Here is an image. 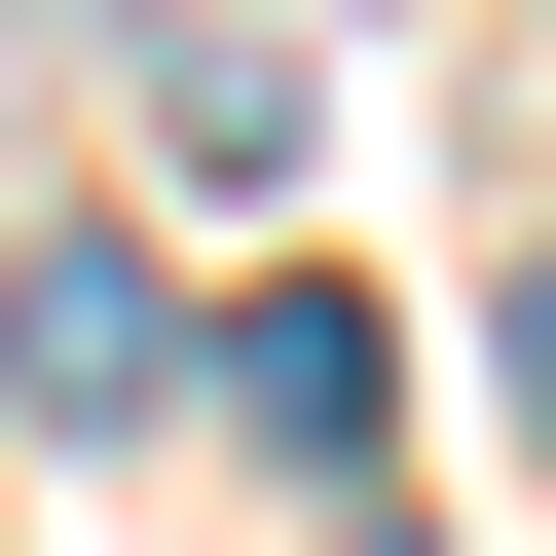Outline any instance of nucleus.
Here are the masks:
<instances>
[{"mask_svg": "<svg viewBox=\"0 0 556 556\" xmlns=\"http://www.w3.org/2000/svg\"><path fill=\"white\" fill-rule=\"evenodd\" d=\"M371 408H408V334H371V298H223V445L371 482Z\"/></svg>", "mask_w": 556, "mask_h": 556, "instance_id": "nucleus-1", "label": "nucleus"}, {"mask_svg": "<svg viewBox=\"0 0 556 556\" xmlns=\"http://www.w3.org/2000/svg\"><path fill=\"white\" fill-rule=\"evenodd\" d=\"M0 371H38V408H149V371H186V298H149L112 223H38V260H0Z\"/></svg>", "mask_w": 556, "mask_h": 556, "instance_id": "nucleus-2", "label": "nucleus"}, {"mask_svg": "<svg viewBox=\"0 0 556 556\" xmlns=\"http://www.w3.org/2000/svg\"><path fill=\"white\" fill-rule=\"evenodd\" d=\"M519 408H556V260H519Z\"/></svg>", "mask_w": 556, "mask_h": 556, "instance_id": "nucleus-3", "label": "nucleus"}, {"mask_svg": "<svg viewBox=\"0 0 556 556\" xmlns=\"http://www.w3.org/2000/svg\"><path fill=\"white\" fill-rule=\"evenodd\" d=\"M334 556H408V519H371V482H334Z\"/></svg>", "mask_w": 556, "mask_h": 556, "instance_id": "nucleus-4", "label": "nucleus"}]
</instances>
